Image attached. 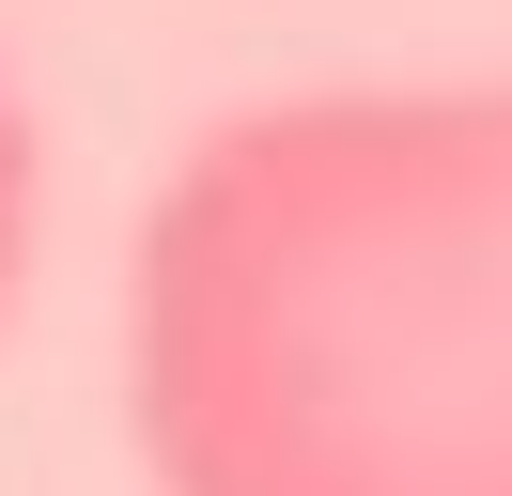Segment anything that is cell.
<instances>
[{
	"mask_svg": "<svg viewBox=\"0 0 512 496\" xmlns=\"http://www.w3.org/2000/svg\"><path fill=\"white\" fill-rule=\"evenodd\" d=\"M156 496H512V93H280L125 248Z\"/></svg>",
	"mask_w": 512,
	"mask_h": 496,
	"instance_id": "6da1fadb",
	"label": "cell"
},
{
	"mask_svg": "<svg viewBox=\"0 0 512 496\" xmlns=\"http://www.w3.org/2000/svg\"><path fill=\"white\" fill-rule=\"evenodd\" d=\"M16 248H32V109L0 78V295H16Z\"/></svg>",
	"mask_w": 512,
	"mask_h": 496,
	"instance_id": "7a4b0ae2",
	"label": "cell"
}]
</instances>
